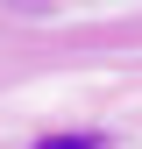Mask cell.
<instances>
[{"label":"cell","mask_w":142,"mask_h":149,"mask_svg":"<svg viewBox=\"0 0 142 149\" xmlns=\"http://www.w3.org/2000/svg\"><path fill=\"white\" fill-rule=\"evenodd\" d=\"M36 149H106V135H50V142H36Z\"/></svg>","instance_id":"6da1fadb"}]
</instances>
